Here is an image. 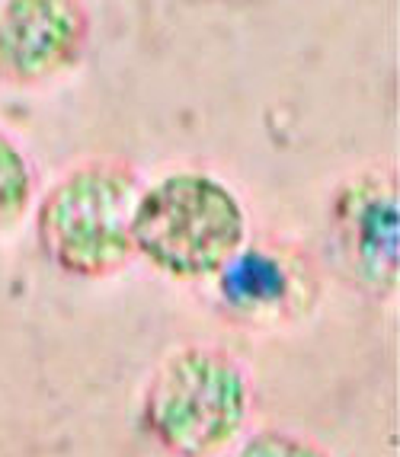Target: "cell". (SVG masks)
Masks as SVG:
<instances>
[{
    "label": "cell",
    "instance_id": "1",
    "mask_svg": "<svg viewBox=\"0 0 400 457\" xmlns=\"http://www.w3.org/2000/svg\"><path fill=\"white\" fill-rule=\"evenodd\" d=\"M131 230L157 266L199 275L231 256L240 240V212L215 179L170 176L141 198Z\"/></svg>",
    "mask_w": 400,
    "mask_h": 457
},
{
    "label": "cell",
    "instance_id": "2",
    "mask_svg": "<svg viewBox=\"0 0 400 457\" xmlns=\"http://www.w3.org/2000/svg\"><path fill=\"white\" fill-rule=\"evenodd\" d=\"M131 189L119 173L84 170L71 176L42 212V237L54 260L96 272L125 256Z\"/></svg>",
    "mask_w": 400,
    "mask_h": 457
},
{
    "label": "cell",
    "instance_id": "3",
    "mask_svg": "<svg viewBox=\"0 0 400 457\" xmlns=\"http://www.w3.org/2000/svg\"><path fill=\"white\" fill-rule=\"evenodd\" d=\"M161 428L173 445L208 448L238 422L240 381L224 361L208 355H186L170 365L154 396Z\"/></svg>",
    "mask_w": 400,
    "mask_h": 457
},
{
    "label": "cell",
    "instance_id": "4",
    "mask_svg": "<svg viewBox=\"0 0 400 457\" xmlns=\"http://www.w3.org/2000/svg\"><path fill=\"white\" fill-rule=\"evenodd\" d=\"M80 13L71 0H4L0 68L16 77H42L74 58Z\"/></svg>",
    "mask_w": 400,
    "mask_h": 457
},
{
    "label": "cell",
    "instance_id": "5",
    "mask_svg": "<svg viewBox=\"0 0 400 457\" xmlns=\"http://www.w3.org/2000/svg\"><path fill=\"white\" fill-rule=\"evenodd\" d=\"M285 272L279 269L276 260H270L266 253H244L228 266L224 272L221 291L231 304L240 307H256V304H272L285 297Z\"/></svg>",
    "mask_w": 400,
    "mask_h": 457
},
{
    "label": "cell",
    "instance_id": "6",
    "mask_svg": "<svg viewBox=\"0 0 400 457\" xmlns=\"http://www.w3.org/2000/svg\"><path fill=\"white\" fill-rule=\"evenodd\" d=\"M26 198V167L13 147L0 137V212H13Z\"/></svg>",
    "mask_w": 400,
    "mask_h": 457
},
{
    "label": "cell",
    "instance_id": "7",
    "mask_svg": "<svg viewBox=\"0 0 400 457\" xmlns=\"http://www.w3.org/2000/svg\"><path fill=\"white\" fill-rule=\"evenodd\" d=\"M375 221H378V212H371L369 218H365V237H375ZM388 228H394V221H385V228H378V230H385V240H394V230H388Z\"/></svg>",
    "mask_w": 400,
    "mask_h": 457
}]
</instances>
